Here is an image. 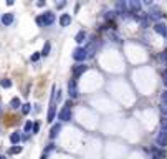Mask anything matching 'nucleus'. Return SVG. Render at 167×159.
Wrapping results in <instances>:
<instances>
[{"label":"nucleus","instance_id":"19","mask_svg":"<svg viewBox=\"0 0 167 159\" xmlns=\"http://www.w3.org/2000/svg\"><path fill=\"white\" fill-rule=\"evenodd\" d=\"M0 86L2 88H12V80H8V78L0 80Z\"/></svg>","mask_w":167,"mask_h":159},{"label":"nucleus","instance_id":"15","mask_svg":"<svg viewBox=\"0 0 167 159\" xmlns=\"http://www.w3.org/2000/svg\"><path fill=\"white\" fill-rule=\"evenodd\" d=\"M50 51H51V43H50V42H45V45H43V48H41L40 55H41V56H48Z\"/></svg>","mask_w":167,"mask_h":159},{"label":"nucleus","instance_id":"14","mask_svg":"<svg viewBox=\"0 0 167 159\" xmlns=\"http://www.w3.org/2000/svg\"><path fill=\"white\" fill-rule=\"evenodd\" d=\"M20 141H22V134L18 133V131H15V133L10 134V143L13 144V146H17V144L20 143Z\"/></svg>","mask_w":167,"mask_h":159},{"label":"nucleus","instance_id":"21","mask_svg":"<svg viewBox=\"0 0 167 159\" xmlns=\"http://www.w3.org/2000/svg\"><path fill=\"white\" fill-rule=\"evenodd\" d=\"M161 113H162V118H167V104L165 103L161 104Z\"/></svg>","mask_w":167,"mask_h":159},{"label":"nucleus","instance_id":"23","mask_svg":"<svg viewBox=\"0 0 167 159\" xmlns=\"http://www.w3.org/2000/svg\"><path fill=\"white\" fill-rule=\"evenodd\" d=\"M61 98H63V95H61V91L58 90V91L55 93V103H56V101H58V103H61Z\"/></svg>","mask_w":167,"mask_h":159},{"label":"nucleus","instance_id":"32","mask_svg":"<svg viewBox=\"0 0 167 159\" xmlns=\"http://www.w3.org/2000/svg\"><path fill=\"white\" fill-rule=\"evenodd\" d=\"M0 114H2V101H0Z\"/></svg>","mask_w":167,"mask_h":159},{"label":"nucleus","instance_id":"31","mask_svg":"<svg viewBox=\"0 0 167 159\" xmlns=\"http://www.w3.org/2000/svg\"><path fill=\"white\" fill-rule=\"evenodd\" d=\"M45 3H46V2H43V0H40V2H36V7H45Z\"/></svg>","mask_w":167,"mask_h":159},{"label":"nucleus","instance_id":"30","mask_svg":"<svg viewBox=\"0 0 167 159\" xmlns=\"http://www.w3.org/2000/svg\"><path fill=\"white\" fill-rule=\"evenodd\" d=\"M66 5V2H56V8H63Z\"/></svg>","mask_w":167,"mask_h":159},{"label":"nucleus","instance_id":"5","mask_svg":"<svg viewBox=\"0 0 167 159\" xmlns=\"http://www.w3.org/2000/svg\"><path fill=\"white\" fill-rule=\"evenodd\" d=\"M78 85H76V80L71 78L68 81V96H70V99H75V98H78Z\"/></svg>","mask_w":167,"mask_h":159},{"label":"nucleus","instance_id":"28","mask_svg":"<svg viewBox=\"0 0 167 159\" xmlns=\"http://www.w3.org/2000/svg\"><path fill=\"white\" fill-rule=\"evenodd\" d=\"M161 99H162V103L167 104V90H164V93L161 95Z\"/></svg>","mask_w":167,"mask_h":159},{"label":"nucleus","instance_id":"9","mask_svg":"<svg viewBox=\"0 0 167 159\" xmlns=\"http://www.w3.org/2000/svg\"><path fill=\"white\" fill-rule=\"evenodd\" d=\"M98 46H99V42H98V40L89 42L88 45L84 46V48H86V51H88V56H93L94 53H96V48H98Z\"/></svg>","mask_w":167,"mask_h":159},{"label":"nucleus","instance_id":"27","mask_svg":"<svg viewBox=\"0 0 167 159\" xmlns=\"http://www.w3.org/2000/svg\"><path fill=\"white\" fill-rule=\"evenodd\" d=\"M40 131V123H33V134H36Z\"/></svg>","mask_w":167,"mask_h":159},{"label":"nucleus","instance_id":"3","mask_svg":"<svg viewBox=\"0 0 167 159\" xmlns=\"http://www.w3.org/2000/svg\"><path fill=\"white\" fill-rule=\"evenodd\" d=\"M88 58V51L84 46H76L73 50V60L78 61V63H81V61H84Z\"/></svg>","mask_w":167,"mask_h":159},{"label":"nucleus","instance_id":"4","mask_svg":"<svg viewBox=\"0 0 167 159\" xmlns=\"http://www.w3.org/2000/svg\"><path fill=\"white\" fill-rule=\"evenodd\" d=\"M162 17H164V13H162V10H161L159 7H154V5H152V7L149 8V13H147V18H151V20H156V22H159Z\"/></svg>","mask_w":167,"mask_h":159},{"label":"nucleus","instance_id":"18","mask_svg":"<svg viewBox=\"0 0 167 159\" xmlns=\"http://www.w3.org/2000/svg\"><path fill=\"white\" fill-rule=\"evenodd\" d=\"M22 151H23V148L17 144V146H12L10 149H8V154H20Z\"/></svg>","mask_w":167,"mask_h":159},{"label":"nucleus","instance_id":"22","mask_svg":"<svg viewBox=\"0 0 167 159\" xmlns=\"http://www.w3.org/2000/svg\"><path fill=\"white\" fill-rule=\"evenodd\" d=\"M161 129L167 131V118H161Z\"/></svg>","mask_w":167,"mask_h":159},{"label":"nucleus","instance_id":"29","mask_svg":"<svg viewBox=\"0 0 167 159\" xmlns=\"http://www.w3.org/2000/svg\"><path fill=\"white\" fill-rule=\"evenodd\" d=\"M40 56H41V55H40V53H33V55H32V58H30V60H32V61H38V60H40Z\"/></svg>","mask_w":167,"mask_h":159},{"label":"nucleus","instance_id":"2","mask_svg":"<svg viewBox=\"0 0 167 159\" xmlns=\"http://www.w3.org/2000/svg\"><path fill=\"white\" fill-rule=\"evenodd\" d=\"M71 106H73V104H71V99H70V101H66L65 106L60 109V113H58V119H60V121L65 123V121H70V119H71V116H73Z\"/></svg>","mask_w":167,"mask_h":159},{"label":"nucleus","instance_id":"24","mask_svg":"<svg viewBox=\"0 0 167 159\" xmlns=\"http://www.w3.org/2000/svg\"><path fill=\"white\" fill-rule=\"evenodd\" d=\"M32 129H33V123H32V121H27V123H25V133L32 131Z\"/></svg>","mask_w":167,"mask_h":159},{"label":"nucleus","instance_id":"33","mask_svg":"<svg viewBox=\"0 0 167 159\" xmlns=\"http://www.w3.org/2000/svg\"><path fill=\"white\" fill-rule=\"evenodd\" d=\"M0 159H7V157L5 156H0Z\"/></svg>","mask_w":167,"mask_h":159},{"label":"nucleus","instance_id":"1","mask_svg":"<svg viewBox=\"0 0 167 159\" xmlns=\"http://www.w3.org/2000/svg\"><path fill=\"white\" fill-rule=\"evenodd\" d=\"M35 22H36V25H40V27H50L55 23V13L45 12V13H41V15H38L35 18Z\"/></svg>","mask_w":167,"mask_h":159},{"label":"nucleus","instance_id":"26","mask_svg":"<svg viewBox=\"0 0 167 159\" xmlns=\"http://www.w3.org/2000/svg\"><path fill=\"white\" fill-rule=\"evenodd\" d=\"M162 83H164V86H165V90H167V70L162 73Z\"/></svg>","mask_w":167,"mask_h":159},{"label":"nucleus","instance_id":"13","mask_svg":"<svg viewBox=\"0 0 167 159\" xmlns=\"http://www.w3.org/2000/svg\"><path fill=\"white\" fill-rule=\"evenodd\" d=\"M71 23V15L70 13H63V15L60 17V25L61 27H68Z\"/></svg>","mask_w":167,"mask_h":159},{"label":"nucleus","instance_id":"25","mask_svg":"<svg viewBox=\"0 0 167 159\" xmlns=\"http://www.w3.org/2000/svg\"><path fill=\"white\" fill-rule=\"evenodd\" d=\"M159 58H161L162 61H164V63H167V50H164V51L161 53V55H159Z\"/></svg>","mask_w":167,"mask_h":159},{"label":"nucleus","instance_id":"17","mask_svg":"<svg viewBox=\"0 0 167 159\" xmlns=\"http://www.w3.org/2000/svg\"><path fill=\"white\" fill-rule=\"evenodd\" d=\"M84 38H86V32H84V30H79L78 33H76L75 40H76V43H83Z\"/></svg>","mask_w":167,"mask_h":159},{"label":"nucleus","instance_id":"20","mask_svg":"<svg viewBox=\"0 0 167 159\" xmlns=\"http://www.w3.org/2000/svg\"><path fill=\"white\" fill-rule=\"evenodd\" d=\"M30 109H32V104H30V103L22 104V113H23V114H28V113H30Z\"/></svg>","mask_w":167,"mask_h":159},{"label":"nucleus","instance_id":"8","mask_svg":"<svg viewBox=\"0 0 167 159\" xmlns=\"http://www.w3.org/2000/svg\"><path fill=\"white\" fill-rule=\"evenodd\" d=\"M151 154H152V159H165V151L161 148H151Z\"/></svg>","mask_w":167,"mask_h":159},{"label":"nucleus","instance_id":"7","mask_svg":"<svg viewBox=\"0 0 167 159\" xmlns=\"http://www.w3.org/2000/svg\"><path fill=\"white\" fill-rule=\"evenodd\" d=\"M86 70H88V66L84 65V63H78V65H75V66H73V80H78L79 76L83 75Z\"/></svg>","mask_w":167,"mask_h":159},{"label":"nucleus","instance_id":"16","mask_svg":"<svg viewBox=\"0 0 167 159\" xmlns=\"http://www.w3.org/2000/svg\"><path fill=\"white\" fill-rule=\"evenodd\" d=\"M10 108H12V109H18V108H22V101H20V98H18V96L12 98V101H10Z\"/></svg>","mask_w":167,"mask_h":159},{"label":"nucleus","instance_id":"6","mask_svg":"<svg viewBox=\"0 0 167 159\" xmlns=\"http://www.w3.org/2000/svg\"><path fill=\"white\" fill-rule=\"evenodd\" d=\"M156 144H157V148H161V149H164L167 146V131L161 129L157 138H156Z\"/></svg>","mask_w":167,"mask_h":159},{"label":"nucleus","instance_id":"11","mask_svg":"<svg viewBox=\"0 0 167 159\" xmlns=\"http://www.w3.org/2000/svg\"><path fill=\"white\" fill-rule=\"evenodd\" d=\"M13 20H15V17H13V13H12V12H8V13H3V15H2V23H3L5 27L12 25V23H13Z\"/></svg>","mask_w":167,"mask_h":159},{"label":"nucleus","instance_id":"10","mask_svg":"<svg viewBox=\"0 0 167 159\" xmlns=\"http://www.w3.org/2000/svg\"><path fill=\"white\" fill-rule=\"evenodd\" d=\"M154 30H156V33H159L161 37H167V25H165V23L157 22L154 25Z\"/></svg>","mask_w":167,"mask_h":159},{"label":"nucleus","instance_id":"12","mask_svg":"<svg viewBox=\"0 0 167 159\" xmlns=\"http://www.w3.org/2000/svg\"><path fill=\"white\" fill-rule=\"evenodd\" d=\"M61 131V123H56V124H53L51 126V131H50V139L53 141V139L58 136V133Z\"/></svg>","mask_w":167,"mask_h":159}]
</instances>
